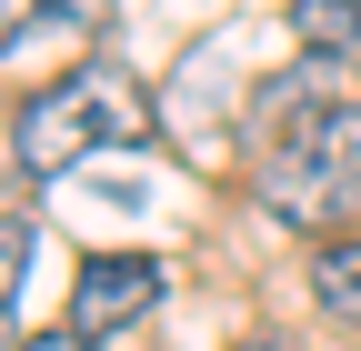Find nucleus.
I'll use <instances>...</instances> for the list:
<instances>
[{
    "mask_svg": "<svg viewBox=\"0 0 361 351\" xmlns=\"http://www.w3.org/2000/svg\"><path fill=\"white\" fill-rule=\"evenodd\" d=\"M80 30H101V0H0V61L30 40H80Z\"/></svg>",
    "mask_w": 361,
    "mask_h": 351,
    "instance_id": "20e7f679",
    "label": "nucleus"
},
{
    "mask_svg": "<svg viewBox=\"0 0 361 351\" xmlns=\"http://www.w3.org/2000/svg\"><path fill=\"white\" fill-rule=\"evenodd\" d=\"M11 351H90V341H80V331L61 321V331H40V341H11Z\"/></svg>",
    "mask_w": 361,
    "mask_h": 351,
    "instance_id": "6e6552de",
    "label": "nucleus"
},
{
    "mask_svg": "<svg viewBox=\"0 0 361 351\" xmlns=\"http://www.w3.org/2000/svg\"><path fill=\"white\" fill-rule=\"evenodd\" d=\"M130 351H151V341H130Z\"/></svg>",
    "mask_w": 361,
    "mask_h": 351,
    "instance_id": "1a4fd4ad",
    "label": "nucleus"
},
{
    "mask_svg": "<svg viewBox=\"0 0 361 351\" xmlns=\"http://www.w3.org/2000/svg\"><path fill=\"white\" fill-rule=\"evenodd\" d=\"M291 40H301V51L311 61H341V51H361V0H291Z\"/></svg>",
    "mask_w": 361,
    "mask_h": 351,
    "instance_id": "423d86ee",
    "label": "nucleus"
},
{
    "mask_svg": "<svg viewBox=\"0 0 361 351\" xmlns=\"http://www.w3.org/2000/svg\"><path fill=\"white\" fill-rule=\"evenodd\" d=\"M251 201L281 231L331 241V221H351V201H361V101H331V91L301 80L291 121L271 130L261 161H251Z\"/></svg>",
    "mask_w": 361,
    "mask_h": 351,
    "instance_id": "f257e3e1",
    "label": "nucleus"
},
{
    "mask_svg": "<svg viewBox=\"0 0 361 351\" xmlns=\"http://www.w3.org/2000/svg\"><path fill=\"white\" fill-rule=\"evenodd\" d=\"M30 251H40V231L20 221H0V341H11V312H20V291H30Z\"/></svg>",
    "mask_w": 361,
    "mask_h": 351,
    "instance_id": "0eeeda50",
    "label": "nucleus"
},
{
    "mask_svg": "<svg viewBox=\"0 0 361 351\" xmlns=\"http://www.w3.org/2000/svg\"><path fill=\"white\" fill-rule=\"evenodd\" d=\"M311 291H322V312L341 331H361V241H322L311 251Z\"/></svg>",
    "mask_w": 361,
    "mask_h": 351,
    "instance_id": "39448f33",
    "label": "nucleus"
},
{
    "mask_svg": "<svg viewBox=\"0 0 361 351\" xmlns=\"http://www.w3.org/2000/svg\"><path fill=\"white\" fill-rule=\"evenodd\" d=\"M141 312H161V261L151 251H90L71 281V331L121 341V331H141Z\"/></svg>",
    "mask_w": 361,
    "mask_h": 351,
    "instance_id": "7ed1b4c3",
    "label": "nucleus"
},
{
    "mask_svg": "<svg viewBox=\"0 0 361 351\" xmlns=\"http://www.w3.org/2000/svg\"><path fill=\"white\" fill-rule=\"evenodd\" d=\"M151 130V101L130 91L121 70H61V80H40V91L20 101V121H11V151H20V171L30 181H61V171H80L90 151H121V141H141Z\"/></svg>",
    "mask_w": 361,
    "mask_h": 351,
    "instance_id": "f03ea898",
    "label": "nucleus"
},
{
    "mask_svg": "<svg viewBox=\"0 0 361 351\" xmlns=\"http://www.w3.org/2000/svg\"><path fill=\"white\" fill-rule=\"evenodd\" d=\"M351 61H361V51H351Z\"/></svg>",
    "mask_w": 361,
    "mask_h": 351,
    "instance_id": "9d476101",
    "label": "nucleus"
}]
</instances>
